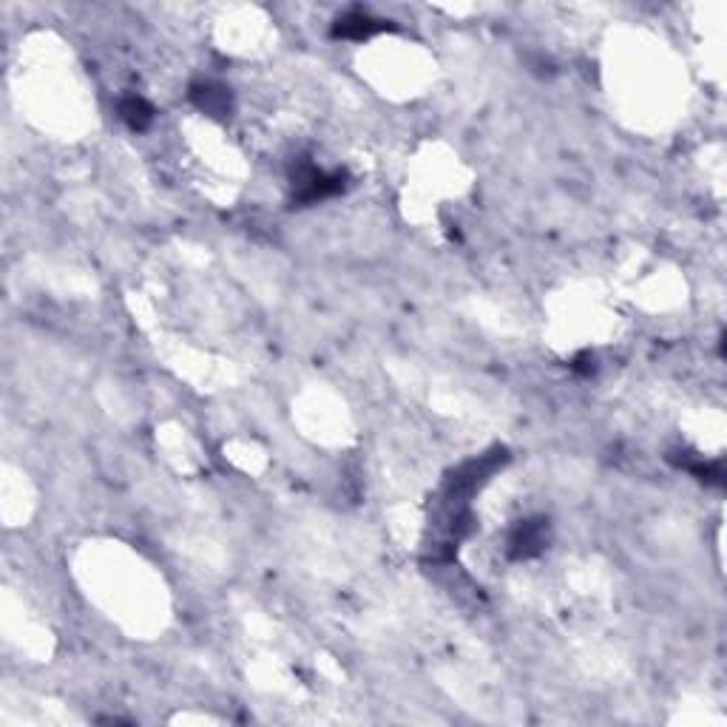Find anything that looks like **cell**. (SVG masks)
I'll list each match as a JSON object with an SVG mask.
<instances>
[{
	"label": "cell",
	"instance_id": "5",
	"mask_svg": "<svg viewBox=\"0 0 727 727\" xmlns=\"http://www.w3.org/2000/svg\"><path fill=\"white\" fill-rule=\"evenodd\" d=\"M120 117H123L128 128L145 131L148 125L154 123V108L148 106V100H142L137 94H131V97L120 100Z\"/></svg>",
	"mask_w": 727,
	"mask_h": 727
},
{
	"label": "cell",
	"instance_id": "4",
	"mask_svg": "<svg viewBox=\"0 0 727 727\" xmlns=\"http://www.w3.org/2000/svg\"><path fill=\"white\" fill-rule=\"evenodd\" d=\"M191 100L199 111L211 117H225L231 111V91L219 83H196L191 86Z\"/></svg>",
	"mask_w": 727,
	"mask_h": 727
},
{
	"label": "cell",
	"instance_id": "3",
	"mask_svg": "<svg viewBox=\"0 0 727 727\" xmlns=\"http://www.w3.org/2000/svg\"><path fill=\"white\" fill-rule=\"evenodd\" d=\"M390 29V20L373 18L364 9H350L347 15H341L333 26V37H344V40H370V37L381 35Z\"/></svg>",
	"mask_w": 727,
	"mask_h": 727
},
{
	"label": "cell",
	"instance_id": "2",
	"mask_svg": "<svg viewBox=\"0 0 727 727\" xmlns=\"http://www.w3.org/2000/svg\"><path fill=\"white\" fill-rule=\"evenodd\" d=\"M549 540V529L546 520H526L520 523L515 532L509 534V557L512 560H529L537 557Z\"/></svg>",
	"mask_w": 727,
	"mask_h": 727
},
{
	"label": "cell",
	"instance_id": "1",
	"mask_svg": "<svg viewBox=\"0 0 727 727\" xmlns=\"http://www.w3.org/2000/svg\"><path fill=\"white\" fill-rule=\"evenodd\" d=\"M293 191H296V202L313 205V202H321L327 196L341 194L344 191V174H330V171H321L316 165L304 162L293 174Z\"/></svg>",
	"mask_w": 727,
	"mask_h": 727
}]
</instances>
